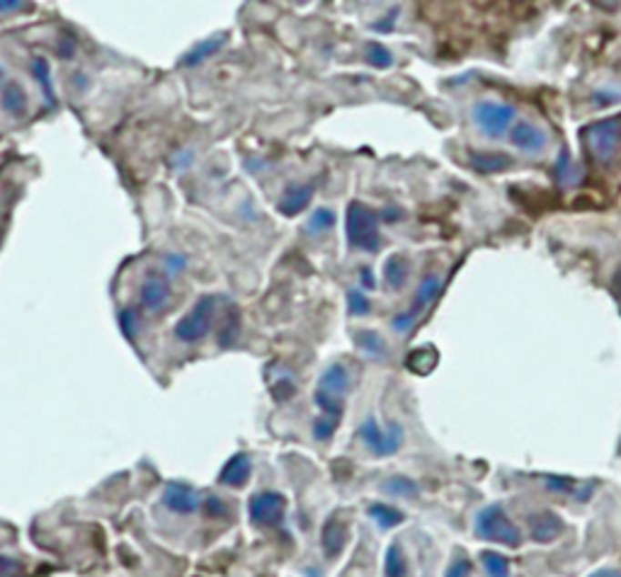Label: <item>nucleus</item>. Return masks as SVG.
Returning <instances> with one entry per match:
<instances>
[{"label":"nucleus","instance_id":"ddd939ff","mask_svg":"<svg viewBox=\"0 0 621 577\" xmlns=\"http://www.w3.org/2000/svg\"><path fill=\"white\" fill-rule=\"evenodd\" d=\"M347 521L340 520L338 514H332L331 520L323 524V531H321V549H323L325 558H338L342 553L347 543Z\"/></svg>","mask_w":621,"mask_h":577},{"label":"nucleus","instance_id":"ea45409f","mask_svg":"<svg viewBox=\"0 0 621 577\" xmlns=\"http://www.w3.org/2000/svg\"><path fill=\"white\" fill-rule=\"evenodd\" d=\"M185 262H188V260H185L182 255H168V258H166V268L170 269V272H180V269L185 268Z\"/></svg>","mask_w":621,"mask_h":577},{"label":"nucleus","instance_id":"a18cd8bd","mask_svg":"<svg viewBox=\"0 0 621 577\" xmlns=\"http://www.w3.org/2000/svg\"><path fill=\"white\" fill-rule=\"evenodd\" d=\"M3 76H5V73H3V68H0V83H3Z\"/></svg>","mask_w":621,"mask_h":577},{"label":"nucleus","instance_id":"f257e3e1","mask_svg":"<svg viewBox=\"0 0 621 577\" xmlns=\"http://www.w3.org/2000/svg\"><path fill=\"white\" fill-rule=\"evenodd\" d=\"M345 236L347 243L361 253H376L382 248L379 233V214L369 209L364 202H350L345 211Z\"/></svg>","mask_w":621,"mask_h":577},{"label":"nucleus","instance_id":"bb28decb","mask_svg":"<svg viewBox=\"0 0 621 577\" xmlns=\"http://www.w3.org/2000/svg\"><path fill=\"white\" fill-rule=\"evenodd\" d=\"M382 488H383V492H389V495H393V498H418V492H420V485L415 483L412 478H405V476L389 478Z\"/></svg>","mask_w":621,"mask_h":577},{"label":"nucleus","instance_id":"0eeeda50","mask_svg":"<svg viewBox=\"0 0 621 577\" xmlns=\"http://www.w3.org/2000/svg\"><path fill=\"white\" fill-rule=\"evenodd\" d=\"M284 512H287V498L277 491L255 492L248 502V517L250 524L258 529H272L282 524Z\"/></svg>","mask_w":621,"mask_h":577},{"label":"nucleus","instance_id":"423d86ee","mask_svg":"<svg viewBox=\"0 0 621 577\" xmlns=\"http://www.w3.org/2000/svg\"><path fill=\"white\" fill-rule=\"evenodd\" d=\"M471 116L485 137L500 138L505 137V131L513 127L514 122V109L505 102L498 100H478L471 109Z\"/></svg>","mask_w":621,"mask_h":577},{"label":"nucleus","instance_id":"9d476101","mask_svg":"<svg viewBox=\"0 0 621 577\" xmlns=\"http://www.w3.org/2000/svg\"><path fill=\"white\" fill-rule=\"evenodd\" d=\"M250 473H253V461H250V454L239 451V454H233L231 459L224 463V469L219 471V485L239 491V488H243V485L250 481Z\"/></svg>","mask_w":621,"mask_h":577},{"label":"nucleus","instance_id":"dca6fc26","mask_svg":"<svg viewBox=\"0 0 621 577\" xmlns=\"http://www.w3.org/2000/svg\"><path fill=\"white\" fill-rule=\"evenodd\" d=\"M469 166L476 170V173L484 175H493V173H503L507 167L513 166V158L507 153H498V151H473L469 148Z\"/></svg>","mask_w":621,"mask_h":577},{"label":"nucleus","instance_id":"1a4fd4ad","mask_svg":"<svg viewBox=\"0 0 621 577\" xmlns=\"http://www.w3.org/2000/svg\"><path fill=\"white\" fill-rule=\"evenodd\" d=\"M170 301V284L158 272H148L138 288V303L146 313H160Z\"/></svg>","mask_w":621,"mask_h":577},{"label":"nucleus","instance_id":"2eb2a0df","mask_svg":"<svg viewBox=\"0 0 621 577\" xmlns=\"http://www.w3.org/2000/svg\"><path fill=\"white\" fill-rule=\"evenodd\" d=\"M226 42H229V32H217V35L207 36L204 42L195 44L192 49L185 51V56L180 58L182 66H199L204 61H209L211 56H217L219 51L224 49Z\"/></svg>","mask_w":621,"mask_h":577},{"label":"nucleus","instance_id":"5701e85b","mask_svg":"<svg viewBox=\"0 0 621 577\" xmlns=\"http://www.w3.org/2000/svg\"><path fill=\"white\" fill-rule=\"evenodd\" d=\"M437 349L434 347H420V349H415V352L408 354V359H405V364H408V369L411 371H415V374L425 376L430 374L434 369V364H437Z\"/></svg>","mask_w":621,"mask_h":577},{"label":"nucleus","instance_id":"2f4dec72","mask_svg":"<svg viewBox=\"0 0 621 577\" xmlns=\"http://www.w3.org/2000/svg\"><path fill=\"white\" fill-rule=\"evenodd\" d=\"M367 64L372 66V68H389L391 64H393V54H391L383 44L379 42H369L367 44Z\"/></svg>","mask_w":621,"mask_h":577},{"label":"nucleus","instance_id":"6e6552de","mask_svg":"<svg viewBox=\"0 0 621 577\" xmlns=\"http://www.w3.org/2000/svg\"><path fill=\"white\" fill-rule=\"evenodd\" d=\"M160 500H163V505L175 514H195L197 510H199V505H202L199 492H197L192 485L180 483V481H170V483H166Z\"/></svg>","mask_w":621,"mask_h":577},{"label":"nucleus","instance_id":"7c9ffc66","mask_svg":"<svg viewBox=\"0 0 621 577\" xmlns=\"http://www.w3.org/2000/svg\"><path fill=\"white\" fill-rule=\"evenodd\" d=\"M369 310H372V301L367 299V294L361 288H350L347 291V313L354 318H361L369 316Z\"/></svg>","mask_w":621,"mask_h":577},{"label":"nucleus","instance_id":"cd10ccee","mask_svg":"<svg viewBox=\"0 0 621 577\" xmlns=\"http://www.w3.org/2000/svg\"><path fill=\"white\" fill-rule=\"evenodd\" d=\"M239 332H240V313L236 306H231L229 313L224 316V328H221V332H219V345L233 347L236 345V339H239Z\"/></svg>","mask_w":621,"mask_h":577},{"label":"nucleus","instance_id":"c85d7f7f","mask_svg":"<svg viewBox=\"0 0 621 577\" xmlns=\"http://www.w3.org/2000/svg\"><path fill=\"white\" fill-rule=\"evenodd\" d=\"M481 563H484V571L488 577H510V561L498 551H484Z\"/></svg>","mask_w":621,"mask_h":577},{"label":"nucleus","instance_id":"e433bc0d","mask_svg":"<svg viewBox=\"0 0 621 577\" xmlns=\"http://www.w3.org/2000/svg\"><path fill=\"white\" fill-rule=\"evenodd\" d=\"M25 575V568L17 558L0 556V577H22Z\"/></svg>","mask_w":621,"mask_h":577},{"label":"nucleus","instance_id":"f3484780","mask_svg":"<svg viewBox=\"0 0 621 577\" xmlns=\"http://www.w3.org/2000/svg\"><path fill=\"white\" fill-rule=\"evenodd\" d=\"M316 390H323L328 396L345 398L347 390H350V374H347L345 364L335 361V364H331V367L325 369L323 374H321V379H318Z\"/></svg>","mask_w":621,"mask_h":577},{"label":"nucleus","instance_id":"4c0bfd02","mask_svg":"<svg viewBox=\"0 0 621 577\" xmlns=\"http://www.w3.org/2000/svg\"><path fill=\"white\" fill-rule=\"evenodd\" d=\"M544 483H546L549 491H556V492H573V488H575L573 478H568V476H546L544 478Z\"/></svg>","mask_w":621,"mask_h":577},{"label":"nucleus","instance_id":"a878e982","mask_svg":"<svg viewBox=\"0 0 621 577\" xmlns=\"http://www.w3.org/2000/svg\"><path fill=\"white\" fill-rule=\"evenodd\" d=\"M408 572V563H405L403 549L398 543H391L386 549V558H383V575L386 577H405Z\"/></svg>","mask_w":621,"mask_h":577},{"label":"nucleus","instance_id":"473e14b6","mask_svg":"<svg viewBox=\"0 0 621 577\" xmlns=\"http://www.w3.org/2000/svg\"><path fill=\"white\" fill-rule=\"evenodd\" d=\"M340 422L338 420L332 418H325V415H318L316 420H313V440L318 441H331L332 437H335V432H338Z\"/></svg>","mask_w":621,"mask_h":577},{"label":"nucleus","instance_id":"c9c22d12","mask_svg":"<svg viewBox=\"0 0 621 577\" xmlns=\"http://www.w3.org/2000/svg\"><path fill=\"white\" fill-rule=\"evenodd\" d=\"M204 514L211 517V520H219V517H229L231 507L226 505L221 498H217V495H209V498L204 500Z\"/></svg>","mask_w":621,"mask_h":577},{"label":"nucleus","instance_id":"72a5a7b5","mask_svg":"<svg viewBox=\"0 0 621 577\" xmlns=\"http://www.w3.org/2000/svg\"><path fill=\"white\" fill-rule=\"evenodd\" d=\"M444 577H471V558L463 551L456 549L452 561H449Z\"/></svg>","mask_w":621,"mask_h":577},{"label":"nucleus","instance_id":"c03bdc74","mask_svg":"<svg viewBox=\"0 0 621 577\" xmlns=\"http://www.w3.org/2000/svg\"><path fill=\"white\" fill-rule=\"evenodd\" d=\"M615 282H616V287H619V291H621V268L616 269V275H615Z\"/></svg>","mask_w":621,"mask_h":577},{"label":"nucleus","instance_id":"7ed1b4c3","mask_svg":"<svg viewBox=\"0 0 621 577\" xmlns=\"http://www.w3.org/2000/svg\"><path fill=\"white\" fill-rule=\"evenodd\" d=\"M473 531H476L478 539L500 543V546H507V549H520L522 542H524L520 527L507 517L503 505L484 507V510L478 512Z\"/></svg>","mask_w":621,"mask_h":577},{"label":"nucleus","instance_id":"a19ab883","mask_svg":"<svg viewBox=\"0 0 621 577\" xmlns=\"http://www.w3.org/2000/svg\"><path fill=\"white\" fill-rule=\"evenodd\" d=\"M360 279H361V287L364 288H376V279H374V272L369 268H361L360 269Z\"/></svg>","mask_w":621,"mask_h":577},{"label":"nucleus","instance_id":"aec40b11","mask_svg":"<svg viewBox=\"0 0 621 577\" xmlns=\"http://www.w3.org/2000/svg\"><path fill=\"white\" fill-rule=\"evenodd\" d=\"M408 275H411V262L405 255H391L389 260L383 262V279L393 291H401L405 287Z\"/></svg>","mask_w":621,"mask_h":577},{"label":"nucleus","instance_id":"4468645a","mask_svg":"<svg viewBox=\"0 0 621 577\" xmlns=\"http://www.w3.org/2000/svg\"><path fill=\"white\" fill-rule=\"evenodd\" d=\"M510 141L522 153H539L546 146V134L536 124L520 122L510 129Z\"/></svg>","mask_w":621,"mask_h":577},{"label":"nucleus","instance_id":"37998d69","mask_svg":"<svg viewBox=\"0 0 621 577\" xmlns=\"http://www.w3.org/2000/svg\"><path fill=\"white\" fill-rule=\"evenodd\" d=\"M17 7H22V3L20 0H0V10H17Z\"/></svg>","mask_w":621,"mask_h":577},{"label":"nucleus","instance_id":"39448f33","mask_svg":"<svg viewBox=\"0 0 621 577\" xmlns=\"http://www.w3.org/2000/svg\"><path fill=\"white\" fill-rule=\"evenodd\" d=\"M357 437L374 456H393L403 447V427L398 422H389V427L382 430L374 418H367L357 430Z\"/></svg>","mask_w":621,"mask_h":577},{"label":"nucleus","instance_id":"20e7f679","mask_svg":"<svg viewBox=\"0 0 621 577\" xmlns=\"http://www.w3.org/2000/svg\"><path fill=\"white\" fill-rule=\"evenodd\" d=\"M217 313V296H199L188 316L175 323V338L185 345H197L209 335Z\"/></svg>","mask_w":621,"mask_h":577},{"label":"nucleus","instance_id":"58836bf2","mask_svg":"<svg viewBox=\"0 0 621 577\" xmlns=\"http://www.w3.org/2000/svg\"><path fill=\"white\" fill-rule=\"evenodd\" d=\"M415 320H418V318H412L408 310H403V313H398V316L391 320V328H393L396 332H408Z\"/></svg>","mask_w":621,"mask_h":577},{"label":"nucleus","instance_id":"b1692460","mask_svg":"<svg viewBox=\"0 0 621 577\" xmlns=\"http://www.w3.org/2000/svg\"><path fill=\"white\" fill-rule=\"evenodd\" d=\"M32 76H35V80L42 86V93L44 97H46V102H49L51 107H56V95H54V86H51V76H49V61L42 56L32 58Z\"/></svg>","mask_w":621,"mask_h":577},{"label":"nucleus","instance_id":"393cba45","mask_svg":"<svg viewBox=\"0 0 621 577\" xmlns=\"http://www.w3.org/2000/svg\"><path fill=\"white\" fill-rule=\"evenodd\" d=\"M335 224H338L335 211L328 209V207H321V209L313 211L309 217V221H306V233H310V236H321V233L331 231Z\"/></svg>","mask_w":621,"mask_h":577},{"label":"nucleus","instance_id":"f8f14e48","mask_svg":"<svg viewBox=\"0 0 621 577\" xmlns=\"http://www.w3.org/2000/svg\"><path fill=\"white\" fill-rule=\"evenodd\" d=\"M564 520L556 512H536L529 517V536L539 543L556 542L558 536L564 534Z\"/></svg>","mask_w":621,"mask_h":577},{"label":"nucleus","instance_id":"412c9836","mask_svg":"<svg viewBox=\"0 0 621 577\" xmlns=\"http://www.w3.org/2000/svg\"><path fill=\"white\" fill-rule=\"evenodd\" d=\"M367 512L382 529H396L398 524H403L405 521V514L401 512V510H396V507L386 505V502H374V505H369Z\"/></svg>","mask_w":621,"mask_h":577},{"label":"nucleus","instance_id":"9b49d317","mask_svg":"<svg viewBox=\"0 0 621 577\" xmlns=\"http://www.w3.org/2000/svg\"><path fill=\"white\" fill-rule=\"evenodd\" d=\"M313 195H316V187H313V185H299V182H294V185H290V187L282 192V197H280L277 211L287 218L299 217L301 211L309 209Z\"/></svg>","mask_w":621,"mask_h":577},{"label":"nucleus","instance_id":"a211bd4d","mask_svg":"<svg viewBox=\"0 0 621 577\" xmlns=\"http://www.w3.org/2000/svg\"><path fill=\"white\" fill-rule=\"evenodd\" d=\"M0 105H3L7 116H13V119H22V116L27 115V105H29L27 90H25L20 83H7L3 95H0Z\"/></svg>","mask_w":621,"mask_h":577},{"label":"nucleus","instance_id":"6ab92c4d","mask_svg":"<svg viewBox=\"0 0 621 577\" xmlns=\"http://www.w3.org/2000/svg\"><path fill=\"white\" fill-rule=\"evenodd\" d=\"M442 288V277L440 275H427L422 282H420L418 291H415V299H412V306L408 309V313H411L412 318H418L422 310H425V306H430V303L437 299V294H440Z\"/></svg>","mask_w":621,"mask_h":577},{"label":"nucleus","instance_id":"79ce46f5","mask_svg":"<svg viewBox=\"0 0 621 577\" xmlns=\"http://www.w3.org/2000/svg\"><path fill=\"white\" fill-rule=\"evenodd\" d=\"M587 577H621V571H616V568H600V571H595L593 575Z\"/></svg>","mask_w":621,"mask_h":577},{"label":"nucleus","instance_id":"c756f323","mask_svg":"<svg viewBox=\"0 0 621 577\" xmlns=\"http://www.w3.org/2000/svg\"><path fill=\"white\" fill-rule=\"evenodd\" d=\"M313 403L318 405L321 415L338 420V422H340V418H342V412H345V403H342V398L328 396V393H323V390H316V393H313Z\"/></svg>","mask_w":621,"mask_h":577},{"label":"nucleus","instance_id":"f704fd0d","mask_svg":"<svg viewBox=\"0 0 621 577\" xmlns=\"http://www.w3.org/2000/svg\"><path fill=\"white\" fill-rule=\"evenodd\" d=\"M119 328H122V335L129 342H134L137 339V330H138V316H137V310L131 309H124V310H119Z\"/></svg>","mask_w":621,"mask_h":577},{"label":"nucleus","instance_id":"4be33fe9","mask_svg":"<svg viewBox=\"0 0 621 577\" xmlns=\"http://www.w3.org/2000/svg\"><path fill=\"white\" fill-rule=\"evenodd\" d=\"M354 342H357V347H360L361 352L369 354L372 359H383L386 357V342H383V338L379 335V332L374 330H360L357 335H354Z\"/></svg>","mask_w":621,"mask_h":577},{"label":"nucleus","instance_id":"f03ea898","mask_svg":"<svg viewBox=\"0 0 621 577\" xmlns=\"http://www.w3.org/2000/svg\"><path fill=\"white\" fill-rule=\"evenodd\" d=\"M580 141L595 163H612L621 151V119L607 116V119L587 124L585 129L580 131Z\"/></svg>","mask_w":621,"mask_h":577}]
</instances>
